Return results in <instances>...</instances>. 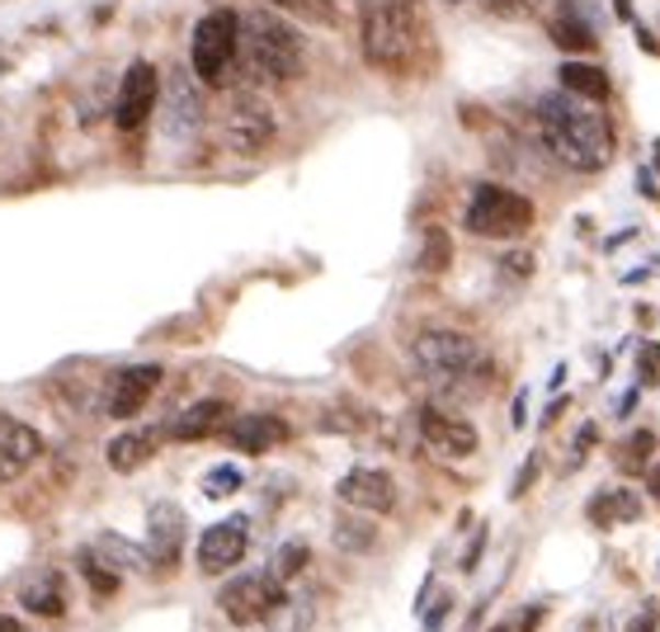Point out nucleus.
<instances>
[{
  "mask_svg": "<svg viewBox=\"0 0 660 632\" xmlns=\"http://www.w3.org/2000/svg\"><path fill=\"white\" fill-rule=\"evenodd\" d=\"M231 420V406L223 397H203L194 406H184L175 420H170V439H180V444H198V439H213L223 435Z\"/></svg>",
  "mask_w": 660,
  "mask_h": 632,
  "instance_id": "nucleus-17",
  "label": "nucleus"
},
{
  "mask_svg": "<svg viewBox=\"0 0 660 632\" xmlns=\"http://www.w3.org/2000/svg\"><path fill=\"white\" fill-rule=\"evenodd\" d=\"M637 189H641V194H647V199H656V184L647 180V170H637Z\"/></svg>",
  "mask_w": 660,
  "mask_h": 632,
  "instance_id": "nucleus-38",
  "label": "nucleus"
},
{
  "mask_svg": "<svg viewBox=\"0 0 660 632\" xmlns=\"http://www.w3.org/2000/svg\"><path fill=\"white\" fill-rule=\"evenodd\" d=\"M444 5H467V0H444Z\"/></svg>",
  "mask_w": 660,
  "mask_h": 632,
  "instance_id": "nucleus-41",
  "label": "nucleus"
},
{
  "mask_svg": "<svg viewBox=\"0 0 660 632\" xmlns=\"http://www.w3.org/2000/svg\"><path fill=\"white\" fill-rule=\"evenodd\" d=\"M335 496L350 505V510H364V515H387L397 505V482L391 472L383 467H350L335 486Z\"/></svg>",
  "mask_w": 660,
  "mask_h": 632,
  "instance_id": "nucleus-13",
  "label": "nucleus"
},
{
  "mask_svg": "<svg viewBox=\"0 0 660 632\" xmlns=\"http://www.w3.org/2000/svg\"><path fill=\"white\" fill-rule=\"evenodd\" d=\"M553 43L561 47V53H594V47H600V38H594V24L585 20V14H580L576 0H566V5L557 10Z\"/></svg>",
  "mask_w": 660,
  "mask_h": 632,
  "instance_id": "nucleus-20",
  "label": "nucleus"
},
{
  "mask_svg": "<svg viewBox=\"0 0 660 632\" xmlns=\"http://www.w3.org/2000/svg\"><path fill=\"white\" fill-rule=\"evenodd\" d=\"M43 453V435L29 420H0V486L20 482Z\"/></svg>",
  "mask_w": 660,
  "mask_h": 632,
  "instance_id": "nucleus-15",
  "label": "nucleus"
},
{
  "mask_svg": "<svg viewBox=\"0 0 660 632\" xmlns=\"http://www.w3.org/2000/svg\"><path fill=\"white\" fill-rule=\"evenodd\" d=\"M161 133L170 142H189V137H198L203 128V90L189 81V71H175L170 76V86L161 94Z\"/></svg>",
  "mask_w": 660,
  "mask_h": 632,
  "instance_id": "nucleus-11",
  "label": "nucleus"
},
{
  "mask_svg": "<svg viewBox=\"0 0 660 632\" xmlns=\"http://www.w3.org/2000/svg\"><path fill=\"white\" fill-rule=\"evenodd\" d=\"M283 580L274 572H246V576H236L223 586V595H217V609L227 613L231 623H241V628H255L264 623L270 613L283 605Z\"/></svg>",
  "mask_w": 660,
  "mask_h": 632,
  "instance_id": "nucleus-7",
  "label": "nucleus"
},
{
  "mask_svg": "<svg viewBox=\"0 0 660 632\" xmlns=\"http://www.w3.org/2000/svg\"><path fill=\"white\" fill-rule=\"evenodd\" d=\"M236 53H241V14H236V10H208L194 24V38H189L194 76L203 86H223Z\"/></svg>",
  "mask_w": 660,
  "mask_h": 632,
  "instance_id": "nucleus-6",
  "label": "nucleus"
},
{
  "mask_svg": "<svg viewBox=\"0 0 660 632\" xmlns=\"http://www.w3.org/2000/svg\"><path fill=\"white\" fill-rule=\"evenodd\" d=\"M637 47H641V53H651V57H660V43H656V38H651L641 24H637Z\"/></svg>",
  "mask_w": 660,
  "mask_h": 632,
  "instance_id": "nucleus-36",
  "label": "nucleus"
},
{
  "mask_svg": "<svg viewBox=\"0 0 660 632\" xmlns=\"http://www.w3.org/2000/svg\"><path fill=\"white\" fill-rule=\"evenodd\" d=\"M538 133L543 147L553 161H561L566 170H604L613 156V128L604 114L594 109H580L576 94H543L538 100Z\"/></svg>",
  "mask_w": 660,
  "mask_h": 632,
  "instance_id": "nucleus-1",
  "label": "nucleus"
},
{
  "mask_svg": "<svg viewBox=\"0 0 660 632\" xmlns=\"http://www.w3.org/2000/svg\"><path fill=\"white\" fill-rule=\"evenodd\" d=\"M223 435H227V444L241 449V453H270V449H278L283 439H288V425H283L278 416L255 410V416H231Z\"/></svg>",
  "mask_w": 660,
  "mask_h": 632,
  "instance_id": "nucleus-18",
  "label": "nucleus"
},
{
  "mask_svg": "<svg viewBox=\"0 0 660 632\" xmlns=\"http://www.w3.org/2000/svg\"><path fill=\"white\" fill-rule=\"evenodd\" d=\"M411 363L424 383H434L439 392L481 387L491 377V359L467 330H420L411 345Z\"/></svg>",
  "mask_w": 660,
  "mask_h": 632,
  "instance_id": "nucleus-2",
  "label": "nucleus"
},
{
  "mask_svg": "<svg viewBox=\"0 0 660 632\" xmlns=\"http://www.w3.org/2000/svg\"><path fill=\"white\" fill-rule=\"evenodd\" d=\"M241 492V467H213L208 477H203V496H213V500H223V496H236Z\"/></svg>",
  "mask_w": 660,
  "mask_h": 632,
  "instance_id": "nucleus-29",
  "label": "nucleus"
},
{
  "mask_svg": "<svg viewBox=\"0 0 660 632\" xmlns=\"http://www.w3.org/2000/svg\"><path fill=\"white\" fill-rule=\"evenodd\" d=\"M641 515V500L633 492H608V496H594L590 500V519L594 524H633Z\"/></svg>",
  "mask_w": 660,
  "mask_h": 632,
  "instance_id": "nucleus-23",
  "label": "nucleus"
},
{
  "mask_svg": "<svg viewBox=\"0 0 660 632\" xmlns=\"http://www.w3.org/2000/svg\"><path fill=\"white\" fill-rule=\"evenodd\" d=\"M463 227L471 236H486V241H514L533 227V203L505 184H477L467 199Z\"/></svg>",
  "mask_w": 660,
  "mask_h": 632,
  "instance_id": "nucleus-5",
  "label": "nucleus"
},
{
  "mask_svg": "<svg viewBox=\"0 0 660 632\" xmlns=\"http://www.w3.org/2000/svg\"><path fill=\"white\" fill-rule=\"evenodd\" d=\"M538 5L543 0H486V10H491L496 20H528Z\"/></svg>",
  "mask_w": 660,
  "mask_h": 632,
  "instance_id": "nucleus-32",
  "label": "nucleus"
},
{
  "mask_svg": "<svg viewBox=\"0 0 660 632\" xmlns=\"http://www.w3.org/2000/svg\"><path fill=\"white\" fill-rule=\"evenodd\" d=\"M651 449H656V435H651V430L627 435V444H623V453H618V467H623V472H641V463L651 458Z\"/></svg>",
  "mask_w": 660,
  "mask_h": 632,
  "instance_id": "nucleus-27",
  "label": "nucleus"
},
{
  "mask_svg": "<svg viewBox=\"0 0 660 632\" xmlns=\"http://www.w3.org/2000/svg\"><path fill=\"white\" fill-rule=\"evenodd\" d=\"M448 260H453L448 232H444V227H430V232H424V250H420L416 270H420V274H439V270H448Z\"/></svg>",
  "mask_w": 660,
  "mask_h": 632,
  "instance_id": "nucleus-25",
  "label": "nucleus"
},
{
  "mask_svg": "<svg viewBox=\"0 0 660 632\" xmlns=\"http://www.w3.org/2000/svg\"><path fill=\"white\" fill-rule=\"evenodd\" d=\"M0 632H29L20 619H10V613H0Z\"/></svg>",
  "mask_w": 660,
  "mask_h": 632,
  "instance_id": "nucleus-37",
  "label": "nucleus"
},
{
  "mask_svg": "<svg viewBox=\"0 0 660 632\" xmlns=\"http://www.w3.org/2000/svg\"><path fill=\"white\" fill-rule=\"evenodd\" d=\"M307 557H311L307 543H283V548H278V562H274V576H278V580L297 576V572L307 566Z\"/></svg>",
  "mask_w": 660,
  "mask_h": 632,
  "instance_id": "nucleus-30",
  "label": "nucleus"
},
{
  "mask_svg": "<svg viewBox=\"0 0 660 632\" xmlns=\"http://www.w3.org/2000/svg\"><path fill=\"white\" fill-rule=\"evenodd\" d=\"M100 557L109 566H147V557H141L128 539H118V533H104V539H100Z\"/></svg>",
  "mask_w": 660,
  "mask_h": 632,
  "instance_id": "nucleus-28",
  "label": "nucleus"
},
{
  "mask_svg": "<svg viewBox=\"0 0 660 632\" xmlns=\"http://www.w3.org/2000/svg\"><path fill=\"white\" fill-rule=\"evenodd\" d=\"M156 104H161V71L151 67L147 57H137L118 81V94H114V128L118 133H137L147 128Z\"/></svg>",
  "mask_w": 660,
  "mask_h": 632,
  "instance_id": "nucleus-8",
  "label": "nucleus"
},
{
  "mask_svg": "<svg viewBox=\"0 0 660 632\" xmlns=\"http://www.w3.org/2000/svg\"><path fill=\"white\" fill-rule=\"evenodd\" d=\"M420 439L424 449H430L434 458H444V463H463V458L477 453V425L453 416V410H439V406H424L420 410Z\"/></svg>",
  "mask_w": 660,
  "mask_h": 632,
  "instance_id": "nucleus-10",
  "label": "nucleus"
},
{
  "mask_svg": "<svg viewBox=\"0 0 660 632\" xmlns=\"http://www.w3.org/2000/svg\"><path fill=\"white\" fill-rule=\"evenodd\" d=\"M637 359H647L641 377H647V383H656V377H660V345H641V354H637Z\"/></svg>",
  "mask_w": 660,
  "mask_h": 632,
  "instance_id": "nucleus-34",
  "label": "nucleus"
},
{
  "mask_svg": "<svg viewBox=\"0 0 660 632\" xmlns=\"http://www.w3.org/2000/svg\"><path fill=\"white\" fill-rule=\"evenodd\" d=\"M156 387H161V363H128V369L114 373V383L104 392V416L133 420L137 410L151 402Z\"/></svg>",
  "mask_w": 660,
  "mask_h": 632,
  "instance_id": "nucleus-12",
  "label": "nucleus"
},
{
  "mask_svg": "<svg viewBox=\"0 0 660 632\" xmlns=\"http://www.w3.org/2000/svg\"><path fill=\"white\" fill-rule=\"evenodd\" d=\"M81 576L90 580L94 595H114L118 590V566H109L100 552H86V557H81Z\"/></svg>",
  "mask_w": 660,
  "mask_h": 632,
  "instance_id": "nucleus-26",
  "label": "nucleus"
},
{
  "mask_svg": "<svg viewBox=\"0 0 660 632\" xmlns=\"http://www.w3.org/2000/svg\"><path fill=\"white\" fill-rule=\"evenodd\" d=\"M151 453H156V435L151 430L114 435V439H109V449H104V458H109V467H114V472H137Z\"/></svg>",
  "mask_w": 660,
  "mask_h": 632,
  "instance_id": "nucleus-21",
  "label": "nucleus"
},
{
  "mask_svg": "<svg viewBox=\"0 0 660 632\" xmlns=\"http://www.w3.org/2000/svg\"><path fill=\"white\" fill-rule=\"evenodd\" d=\"M613 10H618V20H633V0H613Z\"/></svg>",
  "mask_w": 660,
  "mask_h": 632,
  "instance_id": "nucleus-39",
  "label": "nucleus"
},
{
  "mask_svg": "<svg viewBox=\"0 0 660 632\" xmlns=\"http://www.w3.org/2000/svg\"><path fill=\"white\" fill-rule=\"evenodd\" d=\"M180 548H184V510L175 500H156L151 515H147V552L151 562H180Z\"/></svg>",
  "mask_w": 660,
  "mask_h": 632,
  "instance_id": "nucleus-16",
  "label": "nucleus"
},
{
  "mask_svg": "<svg viewBox=\"0 0 660 632\" xmlns=\"http://www.w3.org/2000/svg\"><path fill=\"white\" fill-rule=\"evenodd\" d=\"M20 605H24L29 613H38V619H61L67 599L57 595V580H34V586L20 590Z\"/></svg>",
  "mask_w": 660,
  "mask_h": 632,
  "instance_id": "nucleus-24",
  "label": "nucleus"
},
{
  "mask_svg": "<svg viewBox=\"0 0 660 632\" xmlns=\"http://www.w3.org/2000/svg\"><path fill=\"white\" fill-rule=\"evenodd\" d=\"M538 623H543V609H514L491 632H538Z\"/></svg>",
  "mask_w": 660,
  "mask_h": 632,
  "instance_id": "nucleus-31",
  "label": "nucleus"
},
{
  "mask_svg": "<svg viewBox=\"0 0 660 632\" xmlns=\"http://www.w3.org/2000/svg\"><path fill=\"white\" fill-rule=\"evenodd\" d=\"M264 5L288 14L297 24H311V29H335V20H340L335 0H264Z\"/></svg>",
  "mask_w": 660,
  "mask_h": 632,
  "instance_id": "nucleus-22",
  "label": "nucleus"
},
{
  "mask_svg": "<svg viewBox=\"0 0 660 632\" xmlns=\"http://www.w3.org/2000/svg\"><path fill=\"white\" fill-rule=\"evenodd\" d=\"M241 47L250 71L264 81H297L303 76V38L293 34L288 20H278L270 10L241 14Z\"/></svg>",
  "mask_w": 660,
  "mask_h": 632,
  "instance_id": "nucleus-4",
  "label": "nucleus"
},
{
  "mask_svg": "<svg viewBox=\"0 0 660 632\" xmlns=\"http://www.w3.org/2000/svg\"><path fill=\"white\" fill-rule=\"evenodd\" d=\"M364 57L383 71H406L420 47V5L416 0H364L359 5Z\"/></svg>",
  "mask_w": 660,
  "mask_h": 632,
  "instance_id": "nucleus-3",
  "label": "nucleus"
},
{
  "mask_svg": "<svg viewBox=\"0 0 660 632\" xmlns=\"http://www.w3.org/2000/svg\"><path fill=\"white\" fill-rule=\"evenodd\" d=\"M557 81H561L566 94H576V100H590V104L608 100V71L594 67V61H571V57H566Z\"/></svg>",
  "mask_w": 660,
  "mask_h": 632,
  "instance_id": "nucleus-19",
  "label": "nucleus"
},
{
  "mask_svg": "<svg viewBox=\"0 0 660 632\" xmlns=\"http://www.w3.org/2000/svg\"><path fill=\"white\" fill-rule=\"evenodd\" d=\"M274 133H278L274 109L264 104L260 94H241V100L227 109V123H223L227 151H236V156H260V151H270Z\"/></svg>",
  "mask_w": 660,
  "mask_h": 632,
  "instance_id": "nucleus-9",
  "label": "nucleus"
},
{
  "mask_svg": "<svg viewBox=\"0 0 660 632\" xmlns=\"http://www.w3.org/2000/svg\"><path fill=\"white\" fill-rule=\"evenodd\" d=\"M335 543L350 548V552H364V548L373 543V533H368V529H354L350 519H344V524H335Z\"/></svg>",
  "mask_w": 660,
  "mask_h": 632,
  "instance_id": "nucleus-33",
  "label": "nucleus"
},
{
  "mask_svg": "<svg viewBox=\"0 0 660 632\" xmlns=\"http://www.w3.org/2000/svg\"><path fill=\"white\" fill-rule=\"evenodd\" d=\"M647 486H651V500H660V467H656L651 477H647Z\"/></svg>",
  "mask_w": 660,
  "mask_h": 632,
  "instance_id": "nucleus-40",
  "label": "nucleus"
},
{
  "mask_svg": "<svg viewBox=\"0 0 660 632\" xmlns=\"http://www.w3.org/2000/svg\"><path fill=\"white\" fill-rule=\"evenodd\" d=\"M627 632H656V609H651V605H647V609H641V613H637V619H633V623H627Z\"/></svg>",
  "mask_w": 660,
  "mask_h": 632,
  "instance_id": "nucleus-35",
  "label": "nucleus"
},
{
  "mask_svg": "<svg viewBox=\"0 0 660 632\" xmlns=\"http://www.w3.org/2000/svg\"><path fill=\"white\" fill-rule=\"evenodd\" d=\"M246 519H227V524L203 529L198 539V572L203 576H227L231 566H241L246 557Z\"/></svg>",
  "mask_w": 660,
  "mask_h": 632,
  "instance_id": "nucleus-14",
  "label": "nucleus"
}]
</instances>
